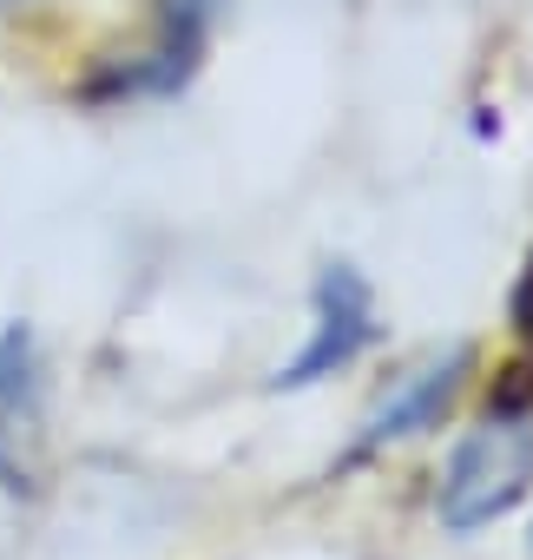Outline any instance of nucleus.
Returning <instances> with one entry per match:
<instances>
[{
    "instance_id": "obj_1",
    "label": "nucleus",
    "mask_w": 533,
    "mask_h": 560,
    "mask_svg": "<svg viewBox=\"0 0 533 560\" xmlns=\"http://www.w3.org/2000/svg\"><path fill=\"white\" fill-rule=\"evenodd\" d=\"M526 488H533V429H526V416L494 409V422L454 448L435 508L454 534H474V527L513 514L526 501Z\"/></svg>"
},
{
    "instance_id": "obj_2",
    "label": "nucleus",
    "mask_w": 533,
    "mask_h": 560,
    "mask_svg": "<svg viewBox=\"0 0 533 560\" xmlns=\"http://www.w3.org/2000/svg\"><path fill=\"white\" fill-rule=\"evenodd\" d=\"M376 330H382V324H376V291H369V277H363L356 264H323V277H317V330H310L304 357L284 363L271 383H277V389H310V383L350 370V363L376 343Z\"/></svg>"
},
{
    "instance_id": "obj_4",
    "label": "nucleus",
    "mask_w": 533,
    "mask_h": 560,
    "mask_svg": "<svg viewBox=\"0 0 533 560\" xmlns=\"http://www.w3.org/2000/svg\"><path fill=\"white\" fill-rule=\"evenodd\" d=\"M461 376H467V350H448V357L422 363L415 376H402V383L369 409V422H363V435H356V455H376L382 442H402V435L435 429V422H441V409L454 402Z\"/></svg>"
},
{
    "instance_id": "obj_5",
    "label": "nucleus",
    "mask_w": 533,
    "mask_h": 560,
    "mask_svg": "<svg viewBox=\"0 0 533 560\" xmlns=\"http://www.w3.org/2000/svg\"><path fill=\"white\" fill-rule=\"evenodd\" d=\"M513 330L533 343V257H526V270H520V284H513Z\"/></svg>"
},
{
    "instance_id": "obj_3",
    "label": "nucleus",
    "mask_w": 533,
    "mask_h": 560,
    "mask_svg": "<svg viewBox=\"0 0 533 560\" xmlns=\"http://www.w3.org/2000/svg\"><path fill=\"white\" fill-rule=\"evenodd\" d=\"M40 422H47V383H40V343L27 324L0 330V488L40 494Z\"/></svg>"
}]
</instances>
